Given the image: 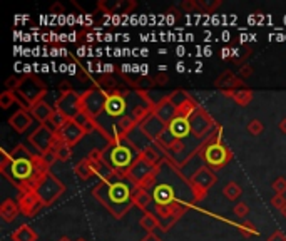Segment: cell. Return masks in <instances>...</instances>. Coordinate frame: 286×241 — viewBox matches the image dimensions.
<instances>
[{
    "label": "cell",
    "mask_w": 286,
    "mask_h": 241,
    "mask_svg": "<svg viewBox=\"0 0 286 241\" xmlns=\"http://www.w3.org/2000/svg\"><path fill=\"white\" fill-rule=\"evenodd\" d=\"M35 154H30L22 144H17L12 151L2 149L0 173L18 188V193L34 191L35 181Z\"/></svg>",
    "instance_id": "cell-1"
},
{
    "label": "cell",
    "mask_w": 286,
    "mask_h": 241,
    "mask_svg": "<svg viewBox=\"0 0 286 241\" xmlns=\"http://www.w3.org/2000/svg\"><path fill=\"white\" fill-rule=\"evenodd\" d=\"M137 186L126 176H119L114 181H100L94 188L92 194L111 211L116 218H122L132 205Z\"/></svg>",
    "instance_id": "cell-2"
},
{
    "label": "cell",
    "mask_w": 286,
    "mask_h": 241,
    "mask_svg": "<svg viewBox=\"0 0 286 241\" xmlns=\"http://www.w3.org/2000/svg\"><path fill=\"white\" fill-rule=\"evenodd\" d=\"M107 146L100 149L103 163L112 168L119 174H127V171L141 157V149L131 141L129 137L120 134L119 131H112L107 137Z\"/></svg>",
    "instance_id": "cell-3"
},
{
    "label": "cell",
    "mask_w": 286,
    "mask_h": 241,
    "mask_svg": "<svg viewBox=\"0 0 286 241\" xmlns=\"http://www.w3.org/2000/svg\"><path fill=\"white\" fill-rule=\"evenodd\" d=\"M221 134H222V128L219 126L216 136L213 134L209 139H206L201 151H199L202 161H205L206 166L209 169H213V171H218L221 168H224L226 164L233 159L231 149L228 148L226 144L221 143Z\"/></svg>",
    "instance_id": "cell-4"
},
{
    "label": "cell",
    "mask_w": 286,
    "mask_h": 241,
    "mask_svg": "<svg viewBox=\"0 0 286 241\" xmlns=\"http://www.w3.org/2000/svg\"><path fill=\"white\" fill-rule=\"evenodd\" d=\"M139 96V92H137ZM132 97H134V92L131 91H120V89H117V91H114L109 94V97H107L106 101V106H104V111L100 112V116L95 117V123L100 124L103 120H119L126 117L127 114H129L131 107L134 104H129Z\"/></svg>",
    "instance_id": "cell-5"
},
{
    "label": "cell",
    "mask_w": 286,
    "mask_h": 241,
    "mask_svg": "<svg viewBox=\"0 0 286 241\" xmlns=\"http://www.w3.org/2000/svg\"><path fill=\"white\" fill-rule=\"evenodd\" d=\"M17 94H18V97H21L24 103L29 106V109H30V106H34V104L40 103V101L46 99V96L49 92H47L46 84H44L42 81H39V77H37L35 74H32V75H25L24 84L17 91Z\"/></svg>",
    "instance_id": "cell-6"
},
{
    "label": "cell",
    "mask_w": 286,
    "mask_h": 241,
    "mask_svg": "<svg viewBox=\"0 0 286 241\" xmlns=\"http://www.w3.org/2000/svg\"><path fill=\"white\" fill-rule=\"evenodd\" d=\"M64 189L66 188H64L62 183L57 179V176H54L52 173H49L46 177H42V179L37 183L34 191L40 198L44 206H50L64 193Z\"/></svg>",
    "instance_id": "cell-7"
},
{
    "label": "cell",
    "mask_w": 286,
    "mask_h": 241,
    "mask_svg": "<svg viewBox=\"0 0 286 241\" xmlns=\"http://www.w3.org/2000/svg\"><path fill=\"white\" fill-rule=\"evenodd\" d=\"M189 126H191L193 136L201 143H205L206 139L211 137L213 131L218 129V126H216V123L211 119V116H209L202 107H199V109L189 117Z\"/></svg>",
    "instance_id": "cell-8"
},
{
    "label": "cell",
    "mask_w": 286,
    "mask_h": 241,
    "mask_svg": "<svg viewBox=\"0 0 286 241\" xmlns=\"http://www.w3.org/2000/svg\"><path fill=\"white\" fill-rule=\"evenodd\" d=\"M216 181H218V177H216L214 171L209 169L208 166H201L198 171H196V173L189 177V185H191V188H193L196 201L205 199L209 188H213L216 185Z\"/></svg>",
    "instance_id": "cell-9"
},
{
    "label": "cell",
    "mask_w": 286,
    "mask_h": 241,
    "mask_svg": "<svg viewBox=\"0 0 286 241\" xmlns=\"http://www.w3.org/2000/svg\"><path fill=\"white\" fill-rule=\"evenodd\" d=\"M111 92H106L104 89L100 87H92L87 89V91L82 94V111L87 112L89 116H92L94 119L100 116V112L104 111L106 101L109 97Z\"/></svg>",
    "instance_id": "cell-10"
},
{
    "label": "cell",
    "mask_w": 286,
    "mask_h": 241,
    "mask_svg": "<svg viewBox=\"0 0 286 241\" xmlns=\"http://www.w3.org/2000/svg\"><path fill=\"white\" fill-rule=\"evenodd\" d=\"M55 109L69 119H75L82 112V94L72 91L62 92L55 101Z\"/></svg>",
    "instance_id": "cell-11"
},
{
    "label": "cell",
    "mask_w": 286,
    "mask_h": 241,
    "mask_svg": "<svg viewBox=\"0 0 286 241\" xmlns=\"http://www.w3.org/2000/svg\"><path fill=\"white\" fill-rule=\"evenodd\" d=\"M189 206L181 205V203H174V205H168V206H156L154 214L159 218V223H161V230L162 231H169L171 226L177 223L182 214L186 213V209Z\"/></svg>",
    "instance_id": "cell-12"
},
{
    "label": "cell",
    "mask_w": 286,
    "mask_h": 241,
    "mask_svg": "<svg viewBox=\"0 0 286 241\" xmlns=\"http://www.w3.org/2000/svg\"><path fill=\"white\" fill-rule=\"evenodd\" d=\"M54 136H55V132L49 128V124H40L39 128L29 136V141L37 149V154L42 156L44 153L52 149Z\"/></svg>",
    "instance_id": "cell-13"
},
{
    "label": "cell",
    "mask_w": 286,
    "mask_h": 241,
    "mask_svg": "<svg viewBox=\"0 0 286 241\" xmlns=\"http://www.w3.org/2000/svg\"><path fill=\"white\" fill-rule=\"evenodd\" d=\"M152 203L156 206H168L174 205V203H181L177 194L174 191V188L169 185V183H157L152 189ZM184 205V203H181Z\"/></svg>",
    "instance_id": "cell-14"
},
{
    "label": "cell",
    "mask_w": 286,
    "mask_h": 241,
    "mask_svg": "<svg viewBox=\"0 0 286 241\" xmlns=\"http://www.w3.org/2000/svg\"><path fill=\"white\" fill-rule=\"evenodd\" d=\"M166 128H168V124H164L154 112L149 114V116L146 117L141 124H139V129H141L142 134L148 139H151V141H154V143L164 134V132H166Z\"/></svg>",
    "instance_id": "cell-15"
},
{
    "label": "cell",
    "mask_w": 286,
    "mask_h": 241,
    "mask_svg": "<svg viewBox=\"0 0 286 241\" xmlns=\"http://www.w3.org/2000/svg\"><path fill=\"white\" fill-rule=\"evenodd\" d=\"M18 208H21V213L25 216H34L37 211L44 206L39 196L35 194V191H25V193H18L17 199Z\"/></svg>",
    "instance_id": "cell-16"
},
{
    "label": "cell",
    "mask_w": 286,
    "mask_h": 241,
    "mask_svg": "<svg viewBox=\"0 0 286 241\" xmlns=\"http://www.w3.org/2000/svg\"><path fill=\"white\" fill-rule=\"evenodd\" d=\"M154 169L156 168L152 166V164H149L146 159H142V157H139V159L131 166V169L127 171L126 177H127V179H131L136 186H139Z\"/></svg>",
    "instance_id": "cell-17"
},
{
    "label": "cell",
    "mask_w": 286,
    "mask_h": 241,
    "mask_svg": "<svg viewBox=\"0 0 286 241\" xmlns=\"http://www.w3.org/2000/svg\"><path fill=\"white\" fill-rule=\"evenodd\" d=\"M32 123H34V117H32L30 112L25 111V109H18L17 112H14L9 117L10 128L14 129L15 132H18V134H24V132L32 126Z\"/></svg>",
    "instance_id": "cell-18"
},
{
    "label": "cell",
    "mask_w": 286,
    "mask_h": 241,
    "mask_svg": "<svg viewBox=\"0 0 286 241\" xmlns=\"http://www.w3.org/2000/svg\"><path fill=\"white\" fill-rule=\"evenodd\" d=\"M214 86L224 89V91H238V89H244V81L234 75L231 71H224L214 81Z\"/></svg>",
    "instance_id": "cell-19"
},
{
    "label": "cell",
    "mask_w": 286,
    "mask_h": 241,
    "mask_svg": "<svg viewBox=\"0 0 286 241\" xmlns=\"http://www.w3.org/2000/svg\"><path fill=\"white\" fill-rule=\"evenodd\" d=\"M152 112H154L164 124H169L171 120L177 116V107L171 103V101L168 99V96H164V99H161L154 106V111H152Z\"/></svg>",
    "instance_id": "cell-20"
},
{
    "label": "cell",
    "mask_w": 286,
    "mask_h": 241,
    "mask_svg": "<svg viewBox=\"0 0 286 241\" xmlns=\"http://www.w3.org/2000/svg\"><path fill=\"white\" fill-rule=\"evenodd\" d=\"M59 132L62 134L64 141H66L69 146H71V148H72V146L77 144V143L80 141V139L84 137V134H86L84 129H82L80 126H79L77 123H75V120H72V119L69 120V123H67L66 126H64V128H62Z\"/></svg>",
    "instance_id": "cell-21"
},
{
    "label": "cell",
    "mask_w": 286,
    "mask_h": 241,
    "mask_svg": "<svg viewBox=\"0 0 286 241\" xmlns=\"http://www.w3.org/2000/svg\"><path fill=\"white\" fill-rule=\"evenodd\" d=\"M29 112L35 120H39V124H47L49 119L52 117V114L55 112V106H50L47 101L44 99V101H40V103L30 106Z\"/></svg>",
    "instance_id": "cell-22"
},
{
    "label": "cell",
    "mask_w": 286,
    "mask_h": 241,
    "mask_svg": "<svg viewBox=\"0 0 286 241\" xmlns=\"http://www.w3.org/2000/svg\"><path fill=\"white\" fill-rule=\"evenodd\" d=\"M21 213V208H18V203L14 199H5L2 205H0V218H2L5 223H12Z\"/></svg>",
    "instance_id": "cell-23"
},
{
    "label": "cell",
    "mask_w": 286,
    "mask_h": 241,
    "mask_svg": "<svg viewBox=\"0 0 286 241\" xmlns=\"http://www.w3.org/2000/svg\"><path fill=\"white\" fill-rule=\"evenodd\" d=\"M222 94H224L226 97H231L238 106H243V107L250 104L253 99V91L248 87L238 89V91H222Z\"/></svg>",
    "instance_id": "cell-24"
},
{
    "label": "cell",
    "mask_w": 286,
    "mask_h": 241,
    "mask_svg": "<svg viewBox=\"0 0 286 241\" xmlns=\"http://www.w3.org/2000/svg\"><path fill=\"white\" fill-rule=\"evenodd\" d=\"M12 241H37V233L29 225H21L12 233Z\"/></svg>",
    "instance_id": "cell-25"
},
{
    "label": "cell",
    "mask_w": 286,
    "mask_h": 241,
    "mask_svg": "<svg viewBox=\"0 0 286 241\" xmlns=\"http://www.w3.org/2000/svg\"><path fill=\"white\" fill-rule=\"evenodd\" d=\"M74 171H75V174H77L82 181H87V179H91V177L95 174L94 173V168H92V164L91 161L87 159V157H84V159H80L79 163H75V166H74Z\"/></svg>",
    "instance_id": "cell-26"
},
{
    "label": "cell",
    "mask_w": 286,
    "mask_h": 241,
    "mask_svg": "<svg viewBox=\"0 0 286 241\" xmlns=\"http://www.w3.org/2000/svg\"><path fill=\"white\" fill-rule=\"evenodd\" d=\"M139 225H141L142 230L148 231L149 233H154L157 228H161V223H159V218L156 216L154 213H149V211H146L144 213V216L139 219Z\"/></svg>",
    "instance_id": "cell-27"
},
{
    "label": "cell",
    "mask_w": 286,
    "mask_h": 241,
    "mask_svg": "<svg viewBox=\"0 0 286 241\" xmlns=\"http://www.w3.org/2000/svg\"><path fill=\"white\" fill-rule=\"evenodd\" d=\"M132 201H134V206H137L139 209H142V211L146 213L152 203V194L149 191H146V189L137 188V191L134 193V199Z\"/></svg>",
    "instance_id": "cell-28"
},
{
    "label": "cell",
    "mask_w": 286,
    "mask_h": 241,
    "mask_svg": "<svg viewBox=\"0 0 286 241\" xmlns=\"http://www.w3.org/2000/svg\"><path fill=\"white\" fill-rule=\"evenodd\" d=\"M141 157L148 161L149 164H152L154 168L161 166V154H159V151L156 148H152V146H144V148H141Z\"/></svg>",
    "instance_id": "cell-29"
},
{
    "label": "cell",
    "mask_w": 286,
    "mask_h": 241,
    "mask_svg": "<svg viewBox=\"0 0 286 241\" xmlns=\"http://www.w3.org/2000/svg\"><path fill=\"white\" fill-rule=\"evenodd\" d=\"M72 120H75V123H77L80 128L84 129L86 134L92 132L94 129H97V123H95V119L92 116H89V114L84 112V111H82L79 116H75V119H72Z\"/></svg>",
    "instance_id": "cell-30"
},
{
    "label": "cell",
    "mask_w": 286,
    "mask_h": 241,
    "mask_svg": "<svg viewBox=\"0 0 286 241\" xmlns=\"http://www.w3.org/2000/svg\"><path fill=\"white\" fill-rule=\"evenodd\" d=\"M222 194H224V198H228L230 201H236L241 194H243V188H241L238 183L230 181L226 183L224 188H222Z\"/></svg>",
    "instance_id": "cell-31"
},
{
    "label": "cell",
    "mask_w": 286,
    "mask_h": 241,
    "mask_svg": "<svg viewBox=\"0 0 286 241\" xmlns=\"http://www.w3.org/2000/svg\"><path fill=\"white\" fill-rule=\"evenodd\" d=\"M69 120H71V119L66 117L62 112H59V111L55 109V112L52 114V117L49 119L47 124H49V128L52 129L54 132H57V131H60V129L64 128V126H66V124L69 123Z\"/></svg>",
    "instance_id": "cell-32"
},
{
    "label": "cell",
    "mask_w": 286,
    "mask_h": 241,
    "mask_svg": "<svg viewBox=\"0 0 286 241\" xmlns=\"http://www.w3.org/2000/svg\"><path fill=\"white\" fill-rule=\"evenodd\" d=\"M198 109H199V106L194 103L193 97H189L188 101H184V103L179 107H177V114H179V116H182V117H188L189 119Z\"/></svg>",
    "instance_id": "cell-33"
},
{
    "label": "cell",
    "mask_w": 286,
    "mask_h": 241,
    "mask_svg": "<svg viewBox=\"0 0 286 241\" xmlns=\"http://www.w3.org/2000/svg\"><path fill=\"white\" fill-rule=\"evenodd\" d=\"M95 86L100 87V89H104L106 92H114V91H117V81H114L112 75H103L99 81H95Z\"/></svg>",
    "instance_id": "cell-34"
},
{
    "label": "cell",
    "mask_w": 286,
    "mask_h": 241,
    "mask_svg": "<svg viewBox=\"0 0 286 241\" xmlns=\"http://www.w3.org/2000/svg\"><path fill=\"white\" fill-rule=\"evenodd\" d=\"M54 153H55L57 161H60V163H67V161L72 157V148H71V146H69L67 143H64V144L59 146V148H55V149H54Z\"/></svg>",
    "instance_id": "cell-35"
},
{
    "label": "cell",
    "mask_w": 286,
    "mask_h": 241,
    "mask_svg": "<svg viewBox=\"0 0 286 241\" xmlns=\"http://www.w3.org/2000/svg\"><path fill=\"white\" fill-rule=\"evenodd\" d=\"M25 81V75H10V77L5 81V91H14L17 92L18 89L22 87Z\"/></svg>",
    "instance_id": "cell-36"
},
{
    "label": "cell",
    "mask_w": 286,
    "mask_h": 241,
    "mask_svg": "<svg viewBox=\"0 0 286 241\" xmlns=\"http://www.w3.org/2000/svg\"><path fill=\"white\" fill-rule=\"evenodd\" d=\"M236 226H238L239 233L243 234L244 238H250V236H258V234H259V231L256 230V228H254V225H253V223H250V221H243V223H239V225H236Z\"/></svg>",
    "instance_id": "cell-37"
},
{
    "label": "cell",
    "mask_w": 286,
    "mask_h": 241,
    "mask_svg": "<svg viewBox=\"0 0 286 241\" xmlns=\"http://www.w3.org/2000/svg\"><path fill=\"white\" fill-rule=\"evenodd\" d=\"M189 97H191L189 94H186L184 91H173V92L168 94V99H169L171 103H173L176 107H179V106L184 103V101H188Z\"/></svg>",
    "instance_id": "cell-38"
},
{
    "label": "cell",
    "mask_w": 286,
    "mask_h": 241,
    "mask_svg": "<svg viewBox=\"0 0 286 241\" xmlns=\"http://www.w3.org/2000/svg\"><path fill=\"white\" fill-rule=\"evenodd\" d=\"M246 129H248V132H250V134L259 136V134H261V132L264 131V126H263V123H261L259 119H251L250 123H248Z\"/></svg>",
    "instance_id": "cell-39"
},
{
    "label": "cell",
    "mask_w": 286,
    "mask_h": 241,
    "mask_svg": "<svg viewBox=\"0 0 286 241\" xmlns=\"http://www.w3.org/2000/svg\"><path fill=\"white\" fill-rule=\"evenodd\" d=\"M233 213L236 214L238 218H241V219H244L248 214H250V206L246 205V203H243V201H239L236 206L233 208Z\"/></svg>",
    "instance_id": "cell-40"
},
{
    "label": "cell",
    "mask_w": 286,
    "mask_h": 241,
    "mask_svg": "<svg viewBox=\"0 0 286 241\" xmlns=\"http://www.w3.org/2000/svg\"><path fill=\"white\" fill-rule=\"evenodd\" d=\"M273 191H275V194H284L286 193V179L284 177H276L275 181H273Z\"/></svg>",
    "instance_id": "cell-41"
},
{
    "label": "cell",
    "mask_w": 286,
    "mask_h": 241,
    "mask_svg": "<svg viewBox=\"0 0 286 241\" xmlns=\"http://www.w3.org/2000/svg\"><path fill=\"white\" fill-rule=\"evenodd\" d=\"M181 9L186 12V14H191V12H194L196 9H199V4L196 2V0H182Z\"/></svg>",
    "instance_id": "cell-42"
},
{
    "label": "cell",
    "mask_w": 286,
    "mask_h": 241,
    "mask_svg": "<svg viewBox=\"0 0 286 241\" xmlns=\"http://www.w3.org/2000/svg\"><path fill=\"white\" fill-rule=\"evenodd\" d=\"M253 74H254V67H251L250 64H243V66L239 67V71H238V77H241V79H250Z\"/></svg>",
    "instance_id": "cell-43"
},
{
    "label": "cell",
    "mask_w": 286,
    "mask_h": 241,
    "mask_svg": "<svg viewBox=\"0 0 286 241\" xmlns=\"http://www.w3.org/2000/svg\"><path fill=\"white\" fill-rule=\"evenodd\" d=\"M271 205L275 206L276 209H279V211H281V209L284 208V205H286V198H284V194H275L271 198Z\"/></svg>",
    "instance_id": "cell-44"
},
{
    "label": "cell",
    "mask_w": 286,
    "mask_h": 241,
    "mask_svg": "<svg viewBox=\"0 0 286 241\" xmlns=\"http://www.w3.org/2000/svg\"><path fill=\"white\" fill-rule=\"evenodd\" d=\"M199 4V9H205V10H214L218 9L221 5V0H216V2H198Z\"/></svg>",
    "instance_id": "cell-45"
},
{
    "label": "cell",
    "mask_w": 286,
    "mask_h": 241,
    "mask_svg": "<svg viewBox=\"0 0 286 241\" xmlns=\"http://www.w3.org/2000/svg\"><path fill=\"white\" fill-rule=\"evenodd\" d=\"M42 157H44V161H46V163L49 164V166H52V164L57 161L54 149H50V151H47V153H44V154H42Z\"/></svg>",
    "instance_id": "cell-46"
},
{
    "label": "cell",
    "mask_w": 286,
    "mask_h": 241,
    "mask_svg": "<svg viewBox=\"0 0 286 241\" xmlns=\"http://www.w3.org/2000/svg\"><path fill=\"white\" fill-rule=\"evenodd\" d=\"M66 9H64V5L60 2H55L54 5H50V14L52 15H62Z\"/></svg>",
    "instance_id": "cell-47"
},
{
    "label": "cell",
    "mask_w": 286,
    "mask_h": 241,
    "mask_svg": "<svg viewBox=\"0 0 286 241\" xmlns=\"http://www.w3.org/2000/svg\"><path fill=\"white\" fill-rule=\"evenodd\" d=\"M154 81H156V86H166L169 82V77L166 72H159L154 77Z\"/></svg>",
    "instance_id": "cell-48"
},
{
    "label": "cell",
    "mask_w": 286,
    "mask_h": 241,
    "mask_svg": "<svg viewBox=\"0 0 286 241\" xmlns=\"http://www.w3.org/2000/svg\"><path fill=\"white\" fill-rule=\"evenodd\" d=\"M266 241H286V234L281 230H276Z\"/></svg>",
    "instance_id": "cell-49"
},
{
    "label": "cell",
    "mask_w": 286,
    "mask_h": 241,
    "mask_svg": "<svg viewBox=\"0 0 286 241\" xmlns=\"http://www.w3.org/2000/svg\"><path fill=\"white\" fill-rule=\"evenodd\" d=\"M103 69H104V74H106V75H112L114 72L117 71L116 66H114V64H104Z\"/></svg>",
    "instance_id": "cell-50"
},
{
    "label": "cell",
    "mask_w": 286,
    "mask_h": 241,
    "mask_svg": "<svg viewBox=\"0 0 286 241\" xmlns=\"http://www.w3.org/2000/svg\"><path fill=\"white\" fill-rule=\"evenodd\" d=\"M233 57V49H222L221 50V59H231Z\"/></svg>",
    "instance_id": "cell-51"
},
{
    "label": "cell",
    "mask_w": 286,
    "mask_h": 241,
    "mask_svg": "<svg viewBox=\"0 0 286 241\" xmlns=\"http://www.w3.org/2000/svg\"><path fill=\"white\" fill-rule=\"evenodd\" d=\"M141 241H162L161 238H159V236H156V234L154 233H149L148 234V236H146V238H142Z\"/></svg>",
    "instance_id": "cell-52"
},
{
    "label": "cell",
    "mask_w": 286,
    "mask_h": 241,
    "mask_svg": "<svg viewBox=\"0 0 286 241\" xmlns=\"http://www.w3.org/2000/svg\"><path fill=\"white\" fill-rule=\"evenodd\" d=\"M278 128H279V131H281V132H283V134H286V117H283L281 120H279Z\"/></svg>",
    "instance_id": "cell-53"
},
{
    "label": "cell",
    "mask_w": 286,
    "mask_h": 241,
    "mask_svg": "<svg viewBox=\"0 0 286 241\" xmlns=\"http://www.w3.org/2000/svg\"><path fill=\"white\" fill-rule=\"evenodd\" d=\"M176 71H177V72H184V71H186V66H184V62H177Z\"/></svg>",
    "instance_id": "cell-54"
},
{
    "label": "cell",
    "mask_w": 286,
    "mask_h": 241,
    "mask_svg": "<svg viewBox=\"0 0 286 241\" xmlns=\"http://www.w3.org/2000/svg\"><path fill=\"white\" fill-rule=\"evenodd\" d=\"M59 52H62V50H59V49H50V55H52V57H57V55H60Z\"/></svg>",
    "instance_id": "cell-55"
},
{
    "label": "cell",
    "mask_w": 286,
    "mask_h": 241,
    "mask_svg": "<svg viewBox=\"0 0 286 241\" xmlns=\"http://www.w3.org/2000/svg\"><path fill=\"white\" fill-rule=\"evenodd\" d=\"M148 72H149V67L146 66V64L141 66V74H142V75H148Z\"/></svg>",
    "instance_id": "cell-56"
},
{
    "label": "cell",
    "mask_w": 286,
    "mask_h": 241,
    "mask_svg": "<svg viewBox=\"0 0 286 241\" xmlns=\"http://www.w3.org/2000/svg\"><path fill=\"white\" fill-rule=\"evenodd\" d=\"M177 55H179V57H181V55H184V47H181V46L177 47Z\"/></svg>",
    "instance_id": "cell-57"
},
{
    "label": "cell",
    "mask_w": 286,
    "mask_h": 241,
    "mask_svg": "<svg viewBox=\"0 0 286 241\" xmlns=\"http://www.w3.org/2000/svg\"><path fill=\"white\" fill-rule=\"evenodd\" d=\"M166 69H168V66H159V72H166Z\"/></svg>",
    "instance_id": "cell-58"
},
{
    "label": "cell",
    "mask_w": 286,
    "mask_h": 241,
    "mask_svg": "<svg viewBox=\"0 0 286 241\" xmlns=\"http://www.w3.org/2000/svg\"><path fill=\"white\" fill-rule=\"evenodd\" d=\"M69 72H71L72 75L75 74V66H69Z\"/></svg>",
    "instance_id": "cell-59"
},
{
    "label": "cell",
    "mask_w": 286,
    "mask_h": 241,
    "mask_svg": "<svg viewBox=\"0 0 286 241\" xmlns=\"http://www.w3.org/2000/svg\"><path fill=\"white\" fill-rule=\"evenodd\" d=\"M205 52H206L205 55H211V49H209V47H206V49H205Z\"/></svg>",
    "instance_id": "cell-60"
},
{
    "label": "cell",
    "mask_w": 286,
    "mask_h": 241,
    "mask_svg": "<svg viewBox=\"0 0 286 241\" xmlns=\"http://www.w3.org/2000/svg\"><path fill=\"white\" fill-rule=\"evenodd\" d=\"M281 214H283V216L286 218V205H284V208L281 209Z\"/></svg>",
    "instance_id": "cell-61"
},
{
    "label": "cell",
    "mask_w": 286,
    "mask_h": 241,
    "mask_svg": "<svg viewBox=\"0 0 286 241\" xmlns=\"http://www.w3.org/2000/svg\"><path fill=\"white\" fill-rule=\"evenodd\" d=\"M59 241H71V239H69V238H60Z\"/></svg>",
    "instance_id": "cell-62"
},
{
    "label": "cell",
    "mask_w": 286,
    "mask_h": 241,
    "mask_svg": "<svg viewBox=\"0 0 286 241\" xmlns=\"http://www.w3.org/2000/svg\"><path fill=\"white\" fill-rule=\"evenodd\" d=\"M75 241H86V239H82V238H79V239H75Z\"/></svg>",
    "instance_id": "cell-63"
}]
</instances>
